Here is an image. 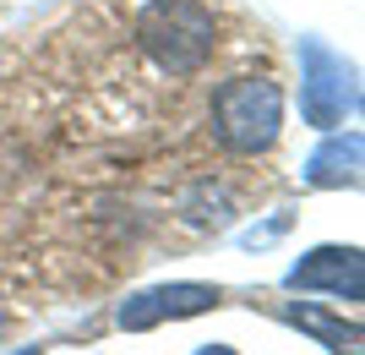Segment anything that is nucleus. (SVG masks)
<instances>
[{
    "instance_id": "obj_1",
    "label": "nucleus",
    "mask_w": 365,
    "mask_h": 355,
    "mask_svg": "<svg viewBox=\"0 0 365 355\" xmlns=\"http://www.w3.org/2000/svg\"><path fill=\"white\" fill-rule=\"evenodd\" d=\"M137 44L158 71L191 77L213 61L218 49V22L202 0H148L137 11Z\"/></svg>"
},
{
    "instance_id": "obj_2",
    "label": "nucleus",
    "mask_w": 365,
    "mask_h": 355,
    "mask_svg": "<svg viewBox=\"0 0 365 355\" xmlns=\"http://www.w3.org/2000/svg\"><path fill=\"white\" fill-rule=\"evenodd\" d=\"M284 126V88L273 77H235L213 93V137L229 154H267Z\"/></svg>"
},
{
    "instance_id": "obj_3",
    "label": "nucleus",
    "mask_w": 365,
    "mask_h": 355,
    "mask_svg": "<svg viewBox=\"0 0 365 355\" xmlns=\"http://www.w3.org/2000/svg\"><path fill=\"white\" fill-rule=\"evenodd\" d=\"M300 115L311 126H338L360 104V88H354V66L344 55L322 44V39H300Z\"/></svg>"
},
{
    "instance_id": "obj_4",
    "label": "nucleus",
    "mask_w": 365,
    "mask_h": 355,
    "mask_svg": "<svg viewBox=\"0 0 365 355\" xmlns=\"http://www.w3.org/2000/svg\"><path fill=\"white\" fill-rule=\"evenodd\" d=\"M289 290H327V295H344V301H360L365 295V257L360 246H317L311 257L289 268L284 279Z\"/></svg>"
},
{
    "instance_id": "obj_5",
    "label": "nucleus",
    "mask_w": 365,
    "mask_h": 355,
    "mask_svg": "<svg viewBox=\"0 0 365 355\" xmlns=\"http://www.w3.org/2000/svg\"><path fill=\"white\" fill-rule=\"evenodd\" d=\"M218 290L213 284H158V290H142L120 306V328L142 334V328L175 323V317H197V311H213Z\"/></svg>"
},
{
    "instance_id": "obj_6",
    "label": "nucleus",
    "mask_w": 365,
    "mask_h": 355,
    "mask_svg": "<svg viewBox=\"0 0 365 355\" xmlns=\"http://www.w3.org/2000/svg\"><path fill=\"white\" fill-rule=\"evenodd\" d=\"M360 154H365L360 131L327 137L317 154L305 159V181L311 186H360Z\"/></svg>"
},
{
    "instance_id": "obj_7",
    "label": "nucleus",
    "mask_w": 365,
    "mask_h": 355,
    "mask_svg": "<svg viewBox=\"0 0 365 355\" xmlns=\"http://www.w3.org/2000/svg\"><path fill=\"white\" fill-rule=\"evenodd\" d=\"M289 323L294 328H305V334H317L327 350H338V355H360V328L354 323H338V317H327V311H317V306H289Z\"/></svg>"
},
{
    "instance_id": "obj_8",
    "label": "nucleus",
    "mask_w": 365,
    "mask_h": 355,
    "mask_svg": "<svg viewBox=\"0 0 365 355\" xmlns=\"http://www.w3.org/2000/svg\"><path fill=\"white\" fill-rule=\"evenodd\" d=\"M197 355H235V350H229V344H202Z\"/></svg>"
}]
</instances>
